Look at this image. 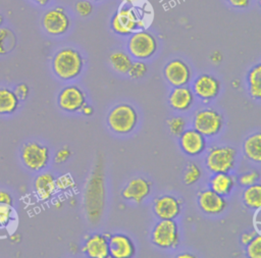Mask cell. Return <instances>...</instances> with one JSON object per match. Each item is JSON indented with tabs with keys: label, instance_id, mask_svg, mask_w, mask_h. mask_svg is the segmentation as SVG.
Listing matches in <instances>:
<instances>
[{
	"label": "cell",
	"instance_id": "cell-46",
	"mask_svg": "<svg viewBox=\"0 0 261 258\" xmlns=\"http://www.w3.org/2000/svg\"><path fill=\"white\" fill-rule=\"evenodd\" d=\"M122 1H124L125 3H128V4H136L141 0H122Z\"/></svg>",
	"mask_w": 261,
	"mask_h": 258
},
{
	"label": "cell",
	"instance_id": "cell-35",
	"mask_svg": "<svg viewBox=\"0 0 261 258\" xmlns=\"http://www.w3.org/2000/svg\"><path fill=\"white\" fill-rule=\"evenodd\" d=\"M55 184H56V189L59 191L71 190L76 186L74 179L68 174H63L55 178Z\"/></svg>",
	"mask_w": 261,
	"mask_h": 258
},
{
	"label": "cell",
	"instance_id": "cell-21",
	"mask_svg": "<svg viewBox=\"0 0 261 258\" xmlns=\"http://www.w3.org/2000/svg\"><path fill=\"white\" fill-rule=\"evenodd\" d=\"M209 189L225 197L229 195L236 185V177L229 172L213 173L208 182Z\"/></svg>",
	"mask_w": 261,
	"mask_h": 258
},
{
	"label": "cell",
	"instance_id": "cell-30",
	"mask_svg": "<svg viewBox=\"0 0 261 258\" xmlns=\"http://www.w3.org/2000/svg\"><path fill=\"white\" fill-rule=\"evenodd\" d=\"M169 132L174 137H179L186 128V120L181 116H174L167 120Z\"/></svg>",
	"mask_w": 261,
	"mask_h": 258
},
{
	"label": "cell",
	"instance_id": "cell-5",
	"mask_svg": "<svg viewBox=\"0 0 261 258\" xmlns=\"http://www.w3.org/2000/svg\"><path fill=\"white\" fill-rule=\"evenodd\" d=\"M237 162V152L230 146H215L208 150L205 157L206 168L212 172H230Z\"/></svg>",
	"mask_w": 261,
	"mask_h": 258
},
{
	"label": "cell",
	"instance_id": "cell-37",
	"mask_svg": "<svg viewBox=\"0 0 261 258\" xmlns=\"http://www.w3.org/2000/svg\"><path fill=\"white\" fill-rule=\"evenodd\" d=\"M71 155V151L70 149L67 147V146H64L62 148H60L57 153L55 154V158H54V161L58 164H61V163H64L65 161L68 160V158L70 157Z\"/></svg>",
	"mask_w": 261,
	"mask_h": 258
},
{
	"label": "cell",
	"instance_id": "cell-44",
	"mask_svg": "<svg viewBox=\"0 0 261 258\" xmlns=\"http://www.w3.org/2000/svg\"><path fill=\"white\" fill-rule=\"evenodd\" d=\"M31 1L36 3L39 6H46L50 2V0H31Z\"/></svg>",
	"mask_w": 261,
	"mask_h": 258
},
{
	"label": "cell",
	"instance_id": "cell-43",
	"mask_svg": "<svg viewBox=\"0 0 261 258\" xmlns=\"http://www.w3.org/2000/svg\"><path fill=\"white\" fill-rule=\"evenodd\" d=\"M221 58H222V56H221V54H220L219 52H214V53L211 55V60H212L213 62H215V63L220 62V61H221Z\"/></svg>",
	"mask_w": 261,
	"mask_h": 258
},
{
	"label": "cell",
	"instance_id": "cell-32",
	"mask_svg": "<svg viewBox=\"0 0 261 258\" xmlns=\"http://www.w3.org/2000/svg\"><path fill=\"white\" fill-rule=\"evenodd\" d=\"M147 71H148L147 64L142 60H137L135 62L133 61L127 73L132 79L138 80V79H142L147 73Z\"/></svg>",
	"mask_w": 261,
	"mask_h": 258
},
{
	"label": "cell",
	"instance_id": "cell-26",
	"mask_svg": "<svg viewBox=\"0 0 261 258\" xmlns=\"http://www.w3.org/2000/svg\"><path fill=\"white\" fill-rule=\"evenodd\" d=\"M243 202L246 207L252 209V210H257L260 209L261 206V186L259 183L246 187L243 195H242Z\"/></svg>",
	"mask_w": 261,
	"mask_h": 258
},
{
	"label": "cell",
	"instance_id": "cell-34",
	"mask_svg": "<svg viewBox=\"0 0 261 258\" xmlns=\"http://www.w3.org/2000/svg\"><path fill=\"white\" fill-rule=\"evenodd\" d=\"M13 209L9 204H0V227L7 226L13 219Z\"/></svg>",
	"mask_w": 261,
	"mask_h": 258
},
{
	"label": "cell",
	"instance_id": "cell-4",
	"mask_svg": "<svg viewBox=\"0 0 261 258\" xmlns=\"http://www.w3.org/2000/svg\"><path fill=\"white\" fill-rule=\"evenodd\" d=\"M144 27L143 17L133 6L121 5L111 20L113 32L119 36H129Z\"/></svg>",
	"mask_w": 261,
	"mask_h": 258
},
{
	"label": "cell",
	"instance_id": "cell-7",
	"mask_svg": "<svg viewBox=\"0 0 261 258\" xmlns=\"http://www.w3.org/2000/svg\"><path fill=\"white\" fill-rule=\"evenodd\" d=\"M129 36L127 49L133 57L138 60H144L155 54L157 50V41L151 33L139 30Z\"/></svg>",
	"mask_w": 261,
	"mask_h": 258
},
{
	"label": "cell",
	"instance_id": "cell-1",
	"mask_svg": "<svg viewBox=\"0 0 261 258\" xmlns=\"http://www.w3.org/2000/svg\"><path fill=\"white\" fill-rule=\"evenodd\" d=\"M105 204L104 172L101 160H97L95 167L88 179L85 191V208L89 221L99 223Z\"/></svg>",
	"mask_w": 261,
	"mask_h": 258
},
{
	"label": "cell",
	"instance_id": "cell-18",
	"mask_svg": "<svg viewBox=\"0 0 261 258\" xmlns=\"http://www.w3.org/2000/svg\"><path fill=\"white\" fill-rule=\"evenodd\" d=\"M108 248L109 255L113 258H129L135 254L133 241L123 234L109 235Z\"/></svg>",
	"mask_w": 261,
	"mask_h": 258
},
{
	"label": "cell",
	"instance_id": "cell-16",
	"mask_svg": "<svg viewBox=\"0 0 261 258\" xmlns=\"http://www.w3.org/2000/svg\"><path fill=\"white\" fill-rule=\"evenodd\" d=\"M153 211L159 219H175L181 211V201L171 195L157 197L153 202Z\"/></svg>",
	"mask_w": 261,
	"mask_h": 258
},
{
	"label": "cell",
	"instance_id": "cell-8",
	"mask_svg": "<svg viewBox=\"0 0 261 258\" xmlns=\"http://www.w3.org/2000/svg\"><path fill=\"white\" fill-rule=\"evenodd\" d=\"M193 125L204 137H214L223 126V117L213 108H202L195 113Z\"/></svg>",
	"mask_w": 261,
	"mask_h": 258
},
{
	"label": "cell",
	"instance_id": "cell-15",
	"mask_svg": "<svg viewBox=\"0 0 261 258\" xmlns=\"http://www.w3.org/2000/svg\"><path fill=\"white\" fill-rule=\"evenodd\" d=\"M178 144L185 154L197 156L206 149V137L195 128L185 130L178 137Z\"/></svg>",
	"mask_w": 261,
	"mask_h": 258
},
{
	"label": "cell",
	"instance_id": "cell-23",
	"mask_svg": "<svg viewBox=\"0 0 261 258\" xmlns=\"http://www.w3.org/2000/svg\"><path fill=\"white\" fill-rule=\"evenodd\" d=\"M244 154L247 159L252 162L259 163L261 161V135L255 133L250 135L243 144Z\"/></svg>",
	"mask_w": 261,
	"mask_h": 258
},
{
	"label": "cell",
	"instance_id": "cell-19",
	"mask_svg": "<svg viewBox=\"0 0 261 258\" xmlns=\"http://www.w3.org/2000/svg\"><path fill=\"white\" fill-rule=\"evenodd\" d=\"M108 237L109 235L94 234L90 236L83 248L82 251L91 258H106L109 256L108 248Z\"/></svg>",
	"mask_w": 261,
	"mask_h": 258
},
{
	"label": "cell",
	"instance_id": "cell-6",
	"mask_svg": "<svg viewBox=\"0 0 261 258\" xmlns=\"http://www.w3.org/2000/svg\"><path fill=\"white\" fill-rule=\"evenodd\" d=\"M151 239L160 249H176L179 244L177 223L174 219H160L153 227Z\"/></svg>",
	"mask_w": 261,
	"mask_h": 258
},
{
	"label": "cell",
	"instance_id": "cell-31",
	"mask_svg": "<svg viewBox=\"0 0 261 258\" xmlns=\"http://www.w3.org/2000/svg\"><path fill=\"white\" fill-rule=\"evenodd\" d=\"M246 253L250 258H261V236L258 234L248 245Z\"/></svg>",
	"mask_w": 261,
	"mask_h": 258
},
{
	"label": "cell",
	"instance_id": "cell-14",
	"mask_svg": "<svg viewBox=\"0 0 261 258\" xmlns=\"http://www.w3.org/2000/svg\"><path fill=\"white\" fill-rule=\"evenodd\" d=\"M58 106L67 112L80 111L86 104V95L82 89L76 86H67L63 88L58 95Z\"/></svg>",
	"mask_w": 261,
	"mask_h": 258
},
{
	"label": "cell",
	"instance_id": "cell-39",
	"mask_svg": "<svg viewBox=\"0 0 261 258\" xmlns=\"http://www.w3.org/2000/svg\"><path fill=\"white\" fill-rule=\"evenodd\" d=\"M258 234L255 230H250V231H245L244 234H242L241 236V243L242 245L246 246L248 245Z\"/></svg>",
	"mask_w": 261,
	"mask_h": 258
},
{
	"label": "cell",
	"instance_id": "cell-12",
	"mask_svg": "<svg viewBox=\"0 0 261 258\" xmlns=\"http://www.w3.org/2000/svg\"><path fill=\"white\" fill-rule=\"evenodd\" d=\"M221 84L214 75L204 73L198 75L193 83V93L203 101L215 99L220 92Z\"/></svg>",
	"mask_w": 261,
	"mask_h": 258
},
{
	"label": "cell",
	"instance_id": "cell-38",
	"mask_svg": "<svg viewBox=\"0 0 261 258\" xmlns=\"http://www.w3.org/2000/svg\"><path fill=\"white\" fill-rule=\"evenodd\" d=\"M16 95V97L18 98V100H25L29 96V92H30V88L27 84L24 83H21V84H18L15 88V90L13 91Z\"/></svg>",
	"mask_w": 261,
	"mask_h": 258
},
{
	"label": "cell",
	"instance_id": "cell-29",
	"mask_svg": "<svg viewBox=\"0 0 261 258\" xmlns=\"http://www.w3.org/2000/svg\"><path fill=\"white\" fill-rule=\"evenodd\" d=\"M201 175H202V171L199 165L195 162H191L186 167L185 174H184V182L187 186H192L199 182Z\"/></svg>",
	"mask_w": 261,
	"mask_h": 258
},
{
	"label": "cell",
	"instance_id": "cell-28",
	"mask_svg": "<svg viewBox=\"0 0 261 258\" xmlns=\"http://www.w3.org/2000/svg\"><path fill=\"white\" fill-rule=\"evenodd\" d=\"M16 44L14 33L8 28L0 27V55L9 53Z\"/></svg>",
	"mask_w": 261,
	"mask_h": 258
},
{
	"label": "cell",
	"instance_id": "cell-22",
	"mask_svg": "<svg viewBox=\"0 0 261 258\" xmlns=\"http://www.w3.org/2000/svg\"><path fill=\"white\" fill-rule=\"evenodd\" d=\"M34 187L38 198L43 201L51 199L57 191L55 177L50 172H43L39 174L35 179Z\"/></svg>",
	"mask_w": 261,
	"mask_h": 258
},
{
	"label": "cell",
	"instance_id": "cell-2",
	"mask_svg": "<svg viewBox=\"0 0 261 258\" xmlns=\"http://www.w3.org/2000/svg\"><path fill=\"white\" fill-rule=\"evenodd\" d=\"M84 67L82 54L73 48H63L56 52L52 59V69L54 73L63 81L77 78Z\"/></svg>",
	"mask_w": 261,
	"mask_h": 258
},
{
	"label": "cell",
	"instance_id": "cell-47",
	"mask_svg": "<svg viewBox=\"0 0 261 258\" xmlns=\"http://www.w3.org/2000/svg\"><path fill=\"white\" fill-rule=\"evenodd\" d=\"M3 23H4V16L0 13V27H2Z\"/></svg>",
	"mask_w": 261,
	"mask_h": 258
},
{
	"label": "cell",
	"instance_id": "cell-10",
	"mask_svg": "<svg viewBox=\"0 0 261 258\" xmlns=\"http://www.w3.org/2000/svg\"><path fill=\"white\" fill-rule=\"evenodd\" d=\"M42 25L48 35L61 36L68 31L70 20L64 8L54 7L44 13Z\"/></svg>",
	"mask_w": 261,
	"mask_h": 258
},
{
	"label": "cell",
	"instance_id": "cell-13",
	"mask_svg": "<svg viewBox=\"0 0 261 258\" xmlns=\"http://www.w3.org/2000/svg\"><path fill=\"white\" fill-rule=\"evenodd\" d=\"M197 203L201 211L207 215H218L222 213L227 206L225 198L211 189L201 191L198 194Z\"/></svg>",
	"mask_w": 261,
	"mask_h": 258
},
{
	"label": "cell",
	"instance_id": "cell-41",
	"mask_svg": "<svg viewBox=\"0 0 261 258\" xmlns=\"http://www.w3.org/2000/svg\"><path fill=\"white\" fill-rule=\"evenodd\" d=\"M0 204H12V197L6 191H0Z\"/></svg>",
	"mask_w": 261,
	"mask_h": 258
},
{
	"label": "cell",
	"instance_id": "cell-45",
	"mask_svg": "<svg viewBox=\"0 0 261 258\" xmlns=\"http://www.w3.org/2000/svg\"><path fill=\"white\" fill-rule=\"evenodd\" d=\"M178 258H193L194 256L192 254H189V253H184V254H180L177 256Z\"/></svg>",
	"mask_w": 261,
	"mask_h": 258
},
{
	"label": "cell",
	"instance_id": "cell-36",
	"mask_svg": "<svg viewBox=\"0 0 261 258\" xmlns=\"http://www.w3.org/2000/svg\"><path fill=\"white\" fill-rule=\"evenodd\" d=\"M74 9L80 16L86 17L92 13L93 5L90 0H77L74 5Z\"/></svg>",
	"mask_w": 261,
	"mask_h": 258
},
{
	"label": "cell",
	"instance_id": "cell-25",
	"mask_svg": "<svg viewBox=\"0 0 261 258\" xmlns=\"http://www.w3.org/2000/svg\"><path fill=\"white\" fill-rule=\"evenodd\" d=\"M108 59L112 68L122 74H125L128 72L130 65L133 63L130 56L121 50H116L112 52L109 55Z\"/></svg>",
	"mask_w": 261,
	"mask_h": 258
},
{
	"label": "cell",
	"instance_id": "cell-40",
	"mask_svg": "<svg viewBox=\"0 0 261 258\" xmlns=\"http://www.w3.org/2000/svg\"><path fill=\"white\" fill-rule=\"evenodd\" d=\"M226 2L234 8H246L249 5L250 0H226Z\"/></svg>",
	"mask_w": 261,
	"mask_h": 258
},
{
	"label": "cell",
	"instance_id": "cell-11",
	"mask_svg": "<svg viewBox=\"0 0 261 258\" xmlns=\"http://www.w3.org/2000/svg\"><path fill=\"white\" fill-rule=\"evenodd\" d=\"M163 73L167 83L173 88L187 86L190 83L192 76L190 66L178 58L170 60L165 65Z\"/></svg>",
	"mask_w": 261,
	"mask_h": 258
},
{
	"label": "cell",
	"instance_id": "cell-24",
	"mask_svg": "<svg viewBox=\"0 0 261 258\" xmlns=\"http://www.w3.org/2000/svg\"><path fill=\"white\" fill-rule=\"evenodd\" d=\"M19 100L15 93L9 89H0V114H11L18 107Z\"/></svg>",
	"mask_w": 261,
	"mask_h": 258
},
{
	"label": "cell",
	"instance_id": "cell-42",
	"mask_svg": "<svg viewBox=\"0 0 261 258\" xmlns=\"http://www.w3.org/2000/svg\"><path fill=\"white\" fill-rule=\"evenodd\" d=\"M80 111H81L82 114H84L85 116H91V115L93 114V112H94V109H93V107H92L91 105L85 104V105L81 108Z\"/></svg>",
	"mask_w": 261,
	"mask_h": 258
},
{
	"label": "cell",
	"instance_id": "cell-20",
	"mask_svg": "<svg viewBox=\"0 0 261 258\" xmlns=\"http://www.w3.org/2000/svg\"><path fill=\"white\" fill-rule=\"evenodd\" d=\"M195 100L192 89L187 86L174 87L168 96V103L170 107L176 111L189 110Z\"/></svg>",
	"mask_w": 261,
	"mask_h": 258
},
{
	"label": "cell",
	"instance_id": "cell-17",
	"mask_svg": "<svg viewBox=\"0 0 261 258\" xmlns=\"http://www.w3.org/2000/svg\"><path fill=\"white\" fill-rule=\"evenodd\" d=\"M151 193V183L144 177L132 178L121 191V197L126 201L142 203Z\"/></svg>",
	"mask_w": 261,
	"mask_h": 258
},
{
	"label": "cell",
	"instance_id": "cell-33",
	"mask_svg": "<svg viewBox=\"0 0 261 258\" xmlns=\"http://www.w3.org/2000/svg\"><path fill=\"white\" fill-rule=\"evenodd\" d=\"M259 179H260V173L256 170H251V171L242 173L239 176L238 182L242 187L246 188V187H249V186L259 183Z\"/></svg>",
	"mask_w": 261,
	"mask_h": 258
},
{
	"label": "cell",
	"instance_id": "cell-27",
	"mask_svg": "<svg viewBox=\"0 0 261 258\" xmlns=\"http://www.w3.org/2000/svg\"><path fill=\"white\" fill-rule=\"evenodd\" d=\"M247 81L251 97L259 100L261 98V64H257L250 69Z\"/></svg>",
	"mask_w": 261,
	"mask_h": 258
},
{
	"label": "cell",
	"instance_id": "cell-9",
	"mask_svg": "<svg viewBox=\"0 0 261 258\" xmlns=\"http://www.w3.org/2000/svg\"><path fill=\"white\" fill-rule=\"evenodd\" d=\"M20 157L27 168L33 171L44 169L49 162V149L37 142H29L22 146Z\"/></svg>",
	"mask_w": 261,
	"mask_h": 258
},
{
	"label": "cell",
	"instance_id": "cell-48",
	"mask_svg": "<svg viewBox=\"0 0 261 258\" xmlns=\"http://www.w3.org/2000/svg\"><path fill=\"white\" fill-rule=\"evenodd\" d=\"M90 1H100V0H90Z\"/></svg>",
	"mask_w": 261,
	"mask_h": 258
},
{
	"label": "cell",
	"instance_id": "cell-3",
	"mask_svg": "<svg viewBox=\"0 0 261 258\" xmlns=\"http://www.w3.org/2000/svg\"><path fill=\"white\" fill-rule=\"evenodd\" d=\"M138 113L129 104H119L113 107L107 115L109 128L117 135L132 133L138 123Z\"/></svg>",
	"mask_w": 261,
	"mask_h": 258
}]
</instances>
